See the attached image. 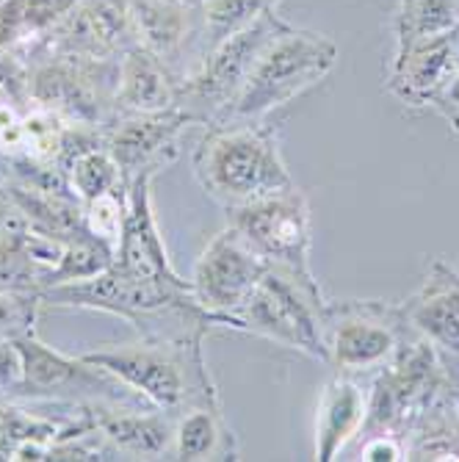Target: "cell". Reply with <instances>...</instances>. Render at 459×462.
Segmentation results:
<instances>
[{
  "mask_svg": "<svg viewBox=\"0 0 459 462\" xmlns=\"http://www.w3.org/2000/svg\"><path fill=\"white\" fill-rule=\"evenodd\" d=\"M41 308L119 316L133 324L139 338L155 341H205V335L219 327L197 302L191 280H144L124 274L114 263L97 277L41 291Z\"/></svg>",
  "mask_w": 459,
  "mask_h": 462,
  "instance_id": "cell-1",
  "label": "cell"
},
{
  "mask_svg": "<svg viewBox=\"0 0 459 462\" xmlns=\"http://www.w3.org/2000/svg\"><path fill=\"white\" fill-rule=\"evenodd\" d=\"M191 161L199 189L225 211L297 186L280 150V134L263 119L207 125Z\"/></svg>",
  "mask_w": 459,
  "mask_h": 462,
  "instance_id": "cell-2",
  "label": "cell"
},
{
  "mask_svg": "<svg viewBox=\"0 0 459 462\" xmlns=\"http://www.w3.org/2000/svg\"><path fill=\"white\" fill-rule=\"evenodd\" d=\"M83 357L163 412L178 415L191 404L222 402L202 355V341L139 338L133 344L97 346L83 352Z\"/></svg>",
  "mask_w": 459,
  "mask_h": 462,
  "instance_id": "cell-3",
  "label": "cell"
},
{
  "mask_svg": "<svg viewBox=\"0 0 459 462\" xmlns=\"http://www.w3.org/2000/svg\"><path fill=\"white\" fill-rule=\"evenodd\" d=\"M324 310L326 300L313 269L266 263L261 282L235 310L233 329L326 363Z\"/></svg>",
  "mask_w": 459,
  "mask_h": 462,
  "instance_id": "cell-4",
  "label": "cell"
},
{
  "mask_svg": "<svg viewBox=\"0 0 459 462\" xmlns=\"http://www.w3.org/2000/svg\"><path fill=\"white\" fill-rule=\"evenodd\" d=\"M338 61V45L324 33L288 25L261 53L222 122L266 119L321 83Z\"/></svg>",
  "mask_w": 459,
  "mask_h": 462,
  "instance_id": "cell-5",
  "label": "cell"
},
{
  "mask_svg": "<svg viewBox=\"0 0 459 462\" xmlns=\"http://www.w3.org/2000/svg\"><path fill=\"white\" fill-rule=\"evenodd\" d=\"M288 25L290 23L271 9L252 25L219 42L202 59V64L180 83L178 92V108L191 119V125L207 128L227 116L255 61Z\"/></svg>",
  "mask_w": 459,
  "mask_h": 462,
  "instance_id": "cell-6",
  "label": "cell"
},
{
  "mask_svg": "<svg viewBox=\"0 0 459 462\" xmlns=\"http://www.w3.org/2000/svg\"><path fill=\"white\" fill-rule=\"evenodd\" d=\"M23 360V383L12 402H56V404H147L114 374L89 363L83 355L56 352L28 329L14 338ZM152 407V404H150Z\"/></svg>",
  "mask_w": 459,
  "mask_h": 462,
  "instance_id": "cell-7",
  "label": "cell"
},
{
  "mask_svg": "<svg viewBox=\"0 0 459 462\" xmlns=\"http://www.w3.org/2000/svg\"><path fill=\"white\" fill-rule=\"evenodd\" d=\"M407 319L401 305L377 300L326 302L324 344L326 363L341 374H368L385 368L407 338Z\"/></svg>",
  "mask_w": 459,
  "mask_h": 462,
  "instance_id": "cell-8",
  "label": "cell"
},
{
  "mask_svg": "<svg viewBox=\"0 0 459 462\" xmlns=\"http://www.w3.org/2000/svg\"><path fill=\"white\" fill-rule=\"evenodd\" d=\"M266 263L269 261L261 252H255L252 244L227 225L199 252L191 274V291L219 327L233 329L235 310L261 282Z\"/></svg>",
  "mask_w": 459,
  "mask_h": 462,
  "instance_id": "cell-9",
  "label": "cell"
},
{
  "mask_svg": "<svg viewBox=\"0 0 459 462\" xmlns=\"http://www.w3.org/2000/svg\"><path fill=\"white\" fill-rule=\"evenodd\" d=\"M225 214L227 225L235 227L269 263L310 269L313 217L308 197L297 186Z\"/></svg>",
  "mask_w": 459,
  "mask_h": 462,
  "instance_id": "cell-10",
  "label": "cell"
},
{
  "mask_svg": "<svg viewBox=\"0 0 459 462\" xmlns=\"http://www.w3.org/2000/svg\"><path fill=\"white\" fill-rule=\"evenodd\" d=\"M136 39L178 83H183L205 56L199 0H128Z\"/></svg>",
  "mask_w": 459,
  "mask_h": 462,
  "instance_id": "cell-11",
  "label": "cell"
},
{
  "mask_svg": "<svg viewBox=\"0 0 459 462\" xmlns=\"http://www.w3.org/2000/svg\"><path fill=\"white\" fill-rule=\"evenodd\" d=\"M186 128H191V119L180 108L122 114L106 125L103 142L128 183L139 175L158 178L166 166H172L180 155V136Z\"/></svg>",
  "mask_w": 459,
  "mask_h": 462,
  "instance_id": "cell-12",
  "label": "cell"
},
{
  "mask_svg": "<svg viewBox=\"0 0 459 462\" xmlns=\"http://www.w3.org/2000/svg\"><path fill=\"white\" fill-rule=\"evenodd\" d=\"M459 75V28L421 42L390 64L388 92L407 108H435Z\"/></svg>",
  "mask_w": 459,
  "mask_h": 462,
  "instance_id": "cell-13",
  "label": "cell"
},
{
  "mask_svg": "<svg viewBox=\"0 0 459 462\" xmlns=\"http://www.w3.org/2000/svg\"><path fill=\"white\" fill-rule=\"evenodd\" d=\"M152 180V175L128 180V217H124L114 266L144 280H180L155 219Z\"/></svg>",
  "mask_w": 459,
  "mask_h": 462,
  "instance_id": "cell-14",
  "label": "cell"
},
{
  "mask_svg": "<svg viewBox=\"0 0 459 462\" xmlns=\"http://www.w3.org/2000/svg\"><path fill=\"white\" fill-rule=\"evenodd\" d=\"M407 327L443 357L459 360V272L435 261L424 285L401 305Z\"/></svg>",
  "mask_w": 459,
  "mask_h": 462,
  "instance_id": "cell-15",
  "label": "cell"
},
{
  "mask_svg": "<svg viewBox=\"0 0 459 462\" xmlns=\"http://www.w3.org/2000/svg\"><path fill=\"white\" fill-rule=\"evenodd\" d=\"M95 418L119 459H172V412L150 404H97Z\"/></svg>",
  "mask_w": 459,
  "mask_h": 462,
  "instance_id": "cell-16",
  "label": "cell"
},
{
  "mask_svg": "<svg viewBox=\"0 0 459 462\" xmlns=\"http://www.w3.org/2000/svg\"><path fill=\"white\" fill-rule=\"evenodd\" d=\"M178 92H180L178 78L142 45L119 56L116 87H114V116L158 114V111L178 108Z\"/></svg>",
  "mask_w": 459,
  "mask_h": 462,
  "instance_id": "cell-17",
  "label": "cell"
},
{
  "mask_svg": "<svg viewBox=\"0 0 459 462\" xmlns=\"http://www.w3.org/2000/svg\"><path fill=\"white\" fill-rule=\"evenodd\" d=\"M368 418V391L354 374H335L324 385L316 412V459L329 462L360 438Z\"/></svg>",
  "mask_w": 459,
  "mask_h": 462,
  "instance_id": "cell-18",
  "label": "cell"
},
{
  "mask_svg": "<svg viewBox=\"0 0 459 462\" xmlns=\"http://www.w3.org/2000/svg\"><path fill=\"white\" fill-rule=\"evenodd\" d=\"M172 459H183V462L238 459V438L222 412V402L191 404L175 415Z\"/></svg>",
  "mask_w": 459,
  "mask_h": 462,
  "instance_id": "cell-19",
  "label": "cell"
},
{
  "mask_svg": "<svg viewBox=\"0 0 459 462\" xmlns=\"http://www.w3.org/2000/svg\"><path fill=\"white\" fill-rule=\"evenodd\" d=\"M459 28V0H401L396 17V56Z\"/></svg>",
  "mask_w": 459,
  "mask_h": 462,
  "instance_id": "cell-20",
  "label": "cell"
},
{
  "mask_svg": "<svg viewBox=\"0 0 459 462\" xmlns=\"http://www.w3.org/2000/svg\"><path fill=\"white\" fill-rule=\"evenodd\" d=\"M64 175H67L69 191L80 202L97 199L103 194H111V191H119V189L128 186V183H124V175L119 170L116 158L108 152L103 139L89 144V147L78 150L64 163Z\"/></svg>",
  "mask_w": 459,
  "mask_h": 462,
  "instance_id": "cell-21",
  "label": "cell"
},
{
  "mask_svg": "<svg viewBox=\"0 0 459 462\" xmlns=\"http://www.w3.org/2000/svg\"><path fill=\"white\" fill-rule=\"evenodd\" d=\"M277 4L280 0H199L205 56L227 36L243 31L246 25L261 20L266 12L277 9Z\"/></svg>",
  "mask_w": 459,
  "mask_h": 462,
  "instance_id": "cell-22",
  "label": "cell"
},
{
  "mask_svg": "<svg viewBox=\"0 0 459 462\" xmlns=\"http://www.w3.org/2000/svg\"><path fill=\"white\" fill-rule=\"evenodd\" d=\"M25 227L0 236V293L41 297V291H45V269L33 258Z\"/></svg>",
  "mask_w": 459,
  "mask_h": 462,
  "instance_id": "cell-23",
  "label": "cell"
},
{
  "mask_svg": "<svg viewBox=\"0 0 459 462\" xmlns=\"http://www.w3.org/2000/svg\"><path fill=\"white\" fill-rule=\"evenodd\" d=\"M114 255L116 252L106 241L95 238L87 227H83L80 233L64 238V255H61L56 272L50 274L48 288L61 285V282H78V280L97 277L100 272H106L114 263Z\"/></svg>",
  "mask_w": 459,
  "mask_h": 462,
  "instance_id": "cell-24",
  "label": "cell"
},
{
  "mask_svg": "<svg viewBox=\"0 0 459 462\" xmlns=\"http://www.w3.org/2000/svg\"><path fill=\"white\" fill-rule=\"evenodd\" d=\"M124 217H128V186L83 202V227L95 238L106 241L114 252L124 230Z\"/></svg>",
  "mask_w": 459,
  "mask_h": 462,
  "instance_id": "cell-25",
  "label": "cell"
},
{
  "mask_svg": "<svg viewBox=\"0 0 459 462\" xmlns=\"http://www.w3.org/2000/svg\"><path fill=\"white\" fill-rule=\"evenodd\" d=\"M39 313H41V297H31V293H0V341H9L28 329H36Z\"/></svg>",
  "mask_w": 459,
  "mask_h": 462,
  "instance_id": "cell-26",
  "label": "cell"
},
{
  "mask_svg": "<svg viewBox=\"0 0 459 462\" xmlns=\"http://www.w3.org/2000/svg\"><path fill=\"white\" fill-rule=\"evenodd\" d=\"M80 0H23L25 12V39L50 31L61 17H67Z\"/></svg>",
  "mask_w": 459,
  "mask_h": 462,
  "instance_id": "cell-27",
  "label": "cell"
},
{
  "mask_svg": "<svg viewBox=\"0 0 459 462\" xmlns=\"http://www.w3.org/2000/svg\"><path fill=\"white\" fill-rule=\"evenodd\" d=\"M360 459L365 462H377V459H407L404 457V440L396 432H373L363 438V448H360Z\"/></svg>",
  "mask_w": 459,
  "mask_h": 462,
  "instance_id": "cell-28",
  "label": "cell"
},
{
  "mask_svg": "<svg viewBox=\"0 0 459 462\" xmlns=\"http://www.w3.org/2000/svg\"><path fill=\"white\" fill-rule=\"evenodd\" d=\"M25 227V217L20 214V208L14 205L12 194L0 186V236Z\"/></svg>",
  "mask_w": 459,
  "mask_h": 462,
  "instance_id": "cell-29",
  "label": "cell"
},
{
  "mask_svg": "<svg viewBox=\"0 0 459 462\" xmlns=\"http://www.w3.org/2000/svg\"><path fill=\"white\" fill-rule=\"evenodd\" d=\"M435 111L448 122V128L459 136V75H456V80L451 83V89L443 95V100L435 106Z\"/></svg>",
  "mask_w": 459,
  "mask_h": 462,
  "instance_id": "cell-30",
  "label": "cell"
},
{
  "mask_svg": "<svg viewBox=\"0 0 459 462\" xmlns=\"http://www.w3.org/2000/svg\"><path fill=\"white\" fill-rule=\"evenodd\" d=\"M9 180V155L0 150V186H6Z\"/></svg>",
  "mask_w": 459,
  "mask_h": 462,
  "instance_id": "cell-31",
  "label": "cell"
}]
</instances>
